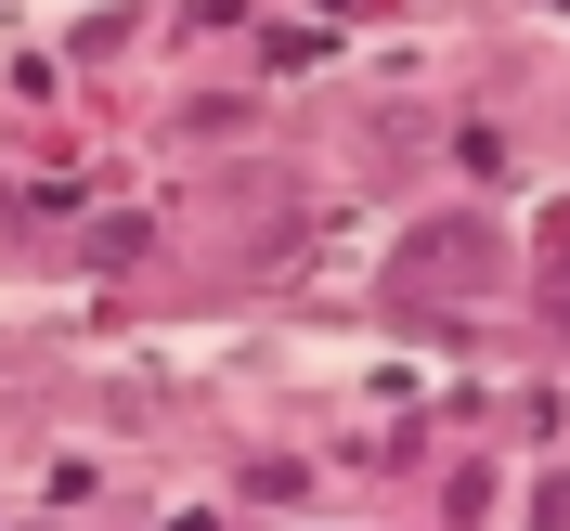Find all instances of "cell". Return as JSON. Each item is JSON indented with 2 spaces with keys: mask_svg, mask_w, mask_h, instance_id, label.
I'll use <instances>...</instances> for the list:
<instances>
[{
  "mask_svg": "<svg viewBox=\"0 0 570 531\" xmlns=\"http://www.w3.org/2000/svg\"><path fill=\"white\" fill-rule=\"evenodd\" d=\"M493 234H480V220H415V234H402V285H493Z\"/></svg>",
  "mask_w": 570,
  "mask_h": 531,
  "instance_id": "6da1fadb",
  "label": "cell"
},
{
  "mask_svg": "<svg viewBox=\"0 0 570 531\" xmlns=\"http://www.w3.org/2000/svg\"><path fill=\"white\" fill-rule=\"evenodd\" d=\"M544 531H570V480H544Z\"/></svg>",
  "mask_w": 570,
  "mask_h": 531,
  "instance_id": "7a4b0ae2",
  "label": "cell"
}]
</instances>
